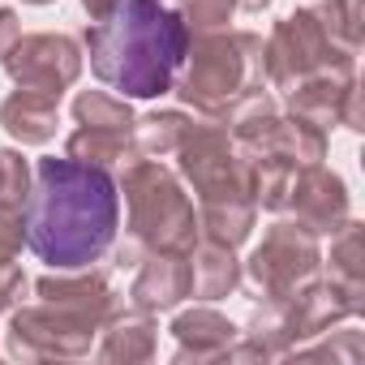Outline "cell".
Segmentation results:
<instances>
[{
    "instance_id": "obj_1",
    "label": "cell",
    "mask_w": 365,
    "mask_h": 365,
    "mask_svg": "<svg viewBox=\"0 0 365 365\" xmlns=\"http://www.w3.org/2000/svg\"><path fill=\"white\" fill-rule=\"evenodd\" d=\"M116 232V185L103 168L39 159V185L26 202L31 250L61 271L95 262Z\"/></svg>"
},
{
    "instance_id": "obj_2",
    "label": "cell",
    "mask_w": 365,
    "mask_h": 365,
    "mask_svg": "<svg viewBox=\"0 0 365 365\" xmlns=\"http://www.w3.org/2000/svg\"><path fill=\"white\" fill-rule=\"evenodd\" d=\"M95 18L99 26L86 31L95 73L138 99L168 91L172 69L185 56V22L155 0H103Z\"/></svg>"
},
{
    "instance_id": "obj_3",
    "label": "cell",
    "mask_w": 365,
    "mask_h": 365,
    "mask_svg": "<svg viewBox=\"0 0 365 365\" xmlns=\"http://www.w3.org/2000/svg\"><path fill=\"white\" fill-rule=\"evenodd\" d=\"M5 125L18 138H26V142H43L52 133V125H56V112H52L48 99H39L35 91H26V95H14L5 103Z\"/></svg>"
},
{
    "instance_id": "obj_4",
    "label": "cell",
    "mask_w": 365,
    "mask_h": 365,
    "mask_svg": "<svg viewBox=\"0 0 365 365\" xmlns=\"http://www.w3.org/2000/svg\"><path fill=\"white\" fill-rule=\"evenodd\" d=\"M0 39H14V14H0Z\"/></svg>"
}]
</instances>
